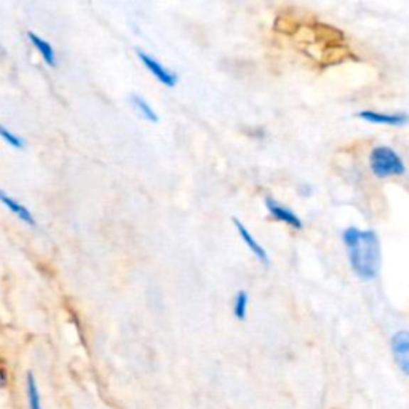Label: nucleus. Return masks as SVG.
Masks as SVG:
<instances>
[{"label":"nucleus","mask_w":409,"mask_h":409,"mask_svg":"<svg viewBox=\"0 0 409 409\" xmlns=\"http://www.w3.org/2000/svg\"><path fill=\"white\" fill-rule=\"evenodd\" d=\"M342 240L347 246L350 265L363 280H373L381 265V245L374 230H360L347 227L342 232Z\"/></svg>","instance_id":"f257e3e1"},{"label":"nucleus","mask_w":409,"mask_h":409,"mask_svg":"<svg viewBox=\"0 0 409 409\" xmlns=\"http://www.w3.org/2000/svg\"><path fill=\"white\" fill-rule=\"evenodd\" d=\"M369 166L374 176L388 178V176H401L406 171L405 161L392 147L379 146L373 149L371 157H369Z\"/></svg>","instance_id":"f03ea898"},{"label":"nucleus","mask_w":409,"mask_h":409,"mask_svg":"<svg viewBox=\"0 0 409 409\" xmlns=\"http://www.w3.org/2000/svg\"><path fill=\"white\" fill-rule=\"evenodd\" d=\"M138 58L141 63L144 64V68L151 73L155 79H157L160 83H164L168 88H174L178 85V75L171 73L170 69H166L164 64H161L159 60H155L154 56H151L146 51L138 50Z\"/></svg>","instance_id":"7ed1b4c3"},{"label":"nucleus","mask_w":409,"mask_h":409,"mask_svg":"<svg viewBox=\"0 0 409 409\" xmlns=\"http://www.w3.org/2000/svg\"><path fill=\"white\" fill-rule=\"evenodd\" d=\"M392 352L401 371L409 376V331H400L392 337Z\"/></svg>","instance_id":"20e7f679"},{"label":"nucleus","mask_w":409,"mask_h":409,"mask_svg":"<svg viewBox=\"0 0 409 409\" xmlns=\"http://www.w3.org/2000/svg\"><path fill=\"white\" fill-rule=\"evenodd\" d=\"M265 206H267L269 213L272 214V218H275L277 221H282V223L288 224L290 227H293L296 230H301L302 229V221L301 218L297 216L294 211H291L290 208L283 206L282 203H278L277 200L267 197L265 198Z\"/></svg>","instance_id":"39448f33"},{"label":"nucleus","mask_w":409,"mask_h":409,"mask_svg":"<svg viewBox=\"0 0 409 409\" xmlns=\"http://www.w3.org/2000/svg\"><path fill=\"white\" fill-rule=\"evenodd\" d=\"M358 117L369 123H378V125L388 127H403L406 123H409V115L406 114H384L376 112V110H361Z\"/></svg>","instance_id":"423d86ee"},{"label":"nucleus","mask_w":409,"mask_h":409,"mask_svg":"<svg viewBox=\"0 0 409 409\" xmlns=\"http://www.w3.org/2000/svg\"><path fill=\"white\" fill-rule=\"evenodd\" d=\"M233 225L237 227V230L240 233V237H242V240L245 242V245L248 246L250 251L255 255L259 261H261L264 265H269L270 261H269V256H267V251H265L261 245L257 243V240L251 235L250 230L246 229V225L242 223V221L237 219V218H233Z\"/></svg>","instance_id":"0eeeda50"},{"label":"nucleus","mask_w":409,"mask_h":409,"mask_svg":"<svg viewBox=\"0 0 409 409\" xmlns=\"http://www.w3.org/2000/svg\"><path fill=\"white\" fill-rule=\"evenodd\" d=\"M0 203H2L5 208H9V210H10L13 214H15V216H16L18 219H21L23 223H26V224L31 225V227H36V225H37L34 214H32L23 203H19L18 200L10 197L9 193H6L5 191H0Z\"/></svg>","instance_id":"6e6552de"},{"label":"nucleus","mask_w":409,"mask_h":409,"mask_svg":"<svg viewBox=\"0 0 409 409\" xmlns=\"http://www.w3.org/2000/svg\"><path fill=\"white\" fill-rule=\"evenodd\" d=\"M28 38H29V42L34 45L38 53H41V56L43 58V61L47 63L50 68H55L56 66V56H55L53 47H51V45L45 41V38L34 34V32H28Z\"/></svg>","instance_id":"1a4fd4ad"},{"label":"nucleus","mask_w":409,"mask_h":409,"mask_svg":"<svg viewBox=\"0 0 409 409\" xmlns=\"http://www.w3.org/2000/svg\"><path fill=\"white\" fill-rule=\"evenodd\" d=\"M129 102H132L133 109L138 112L142 119L147 120V122H152V123H157L159 122V115L155 112L154 107L149 104L144 98H142L141 95L138 93H132L129 95Z\"/></svg>","instance_id":"9d476101"},{"label":"nucleus","mask_w":409,"mask_h":409,"mask_svg":"<svg viewBox=\"0 0 409 409\" xmlns=\"http://www.w3.org/2000/svg\"><path fill=\"white\" fill-rule=\"evenodd\" d=\"M26 393H28L29 409H42L41 393H38L34 374H32L31 371L28 373V378H26Z\"/></svg>","instance_id":"9b49d317"},{"label":"nucleus","mask_w":409,"mask_h":409,"mask_svg":"<svg viewBox=\"0 0 409 409\" xmlns=\"http://www.w3.org/2000/svg\"><path fill=\"white\" fill-rule=\"evenodd\" d=\"M246 310H248V293L246 291H238L233 301V315L237 317V320L243 322L246 318Z\"/></svg>","instance_id":"f8f14e48"},{"label":"nucleus","mask_w":409,"mask_h":409,"mask_svg":"<svg viewBox=\"0 0 409 409\" xmlns=\"http://www.w3.org/2000/svg\"><path fill=\"white\" fill-rule=\"evenodd\" d=\"M0 138H2L6 144H10L13 149H19V151H23V149L26 147V141L21 138V136L10 132V129L5 125H2V123H0Z\"/></svg>","instance_id":"ddd939ff"}]
</instances>
